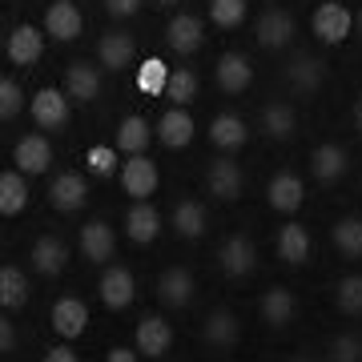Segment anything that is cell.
<instances>
[{
  "label": "cell",
  "mask_w": 362,
  "mask_h": 362,
  "mask_svg": "<svg viewBox=\"0 0 362 362\" xmlns=\"http://www.w3.org/2000/svg\"><path fill=\"white\" fill-rule=\"evenodd\" d=\"M310 28L322 45H342L354 33V13H350L346 4H338V0H322L310 16Z\"/></svg>",
  "instance_id": "cell-1"
},
{
  "label": "cell",
  "mask_w": 362,
  "mask_h": 362,
  "mask_svg": "<svg viewBox=\"0 0 362 362\" xmlns=\"http://www.w3.org/2000/svg\"><path fill=\"white\" fill-rule=\"evenodd\" d=\"M218 266L230 274V278H246V274H254V266H258V246L250 242L246 233H230L218 246Z\"/></svg>",
  "instance_id": "cell-2"
},
{
  "label": "cell",
  "mask_w": 362,
  "mask_h": 362,
  "mask_svg": "<svg viewBox=\"0 0 362 362\" xmlns=\"http://www.w3.org/2000/svg\"><path fill=\"white\" fill-rule=\"evenodd\" d=\"M28 109H33L37 129H65V125H69V93L52 89V85L37 89V97H33Z\"/></svg>",
  "instance_id": "cell-3"
},
{
  "label": "cell",
  "mask_w": 362,
  "mask_h": 362,
  "mask_svg": "<svg viewBox=\"0 0 362 362\" xmlns=\"http://www.w3.org/2000/svg\"><path fill=\"white\" fill-rule=\"evenodd\" d=\"M121 185L133 202H149L157 194V165L145 153H133L125 165H121Z\"/></svg>",
  "instance_id": "cell-4"
},
{
  "label": "cell",
  "mask_w": 362,
  "mask_h": 362,
  "mask_svg": "<svg viewBox=\"0 0 362 362\" xmlns=\"http://www.w3.org/2000/svg\"><path fill=\"white\" fill-rule=\"evenodd\" d=\"M81 28H85V16L73 0H52L49 8H45V33L52 40H77Z\"/></svg>",
  "instance_id": "cell-5"
},
{
  "label": "cell",
  "mask_w": 362,
  "mask_h": 362,
  "mask_svg": "<svg viewBox=\"0 0 362 362\" xmlns=\"http://www.w3.org/2000/svg\"><path fill=\"white\" fill-rule=\"evenodd\" d=\"M254 37H258L262 49H286L294 40V16L286 8H266L254 25Z\"/></svg>",
  "instance_id": "cell-6"
},
{
  "label": "cell",
  "mask_w": 362,
  "mask_h": 362,
  "mask_svg": "<svg viewBox=\"0 0 362 362\" xmlns=\"http://www.w3.org/2000/svg\"><path fill=\"white\" fill-rule=\"evenodd\" d=\"M206 185H209V194L214 197L233 202V197H242V189H246V177H242L238 161L218 157V161H209V169H206Z\"/></svg>",
  "instance_id": "cell-7"
},
{
  "label": "cell",
  "mask_w": 362,
  "mask_h": 362,
  "mask_svg": "<svg viewBox=\"0 0 362 362\" xmlns=\"http://www.w3.org/2000/svg\"><path fill=\"white\" fill-rule=\"evenodd\" d=\"M266 202H270L278 214H294V209L306 202V185H302V177H298V173L282 169V173H274L270 185H266Z\"/></svg>",
  "instance_id": "cell-8"
},
{
  "label": "cell",
  "mask_w": 362,
  "mask_h": 362,
  "mask_svg": "<svg viewBox=\"0 0 362 362\" xmlns=\"http://www.w3.org/2000/svg\"><path fill=\"white\" fill-rule=\"evenodd\" d=\"M169 346H173V326L161 314H145L137 322V350L145 358H161V354H169Z\"/></svg>",
  "instance_id": "cell-9"
},
{
  "label": "cell",
  "mask_w": 362,
  "mask_h": 362,
  "mask_svg": "<svg viewBox=\"0 0 362 362\" xmlns=\"http://www.w3.org/2000/svg\"><path fill=\"white\" fill-rule=\"evenodd\" d=\"M13 161H16V169L21 173H49V165H52V145H49V137H40V133H28V137H21L16 141V149H13Z\"/></svg>",
  "instance_id": "cell-10"
},
{
  "label": "cell",
  "mask_w": 362,
  "mask_h": 362,
  "mask_svg": "<svg viewBox=\"0 0 362 362\" xmlns=\"http://www.w3.org/2000/svg\"><path fill=\"white\" fill-rule=\"evenodd\" d=\"M4 52H8L13 65H37L40 52H45V33L33 25H16L4 40Z\"/></svg>",
  "instance_id": "cell-11"
},
{
  "label": "cell",
  "mask_w": 362,
  "mask_h": 362,
  "mask_svg": "<svg viewBox=\"0 0 362 362\" xmlns=\"http://www.w3.org/2000/svg\"><path fill=\"white\" fill-rule=\"evenodd\" d=\"M214 77H218V89L246 93L250 81H254V65H250V57H242V52H221L218 65H214Z\"/></svg>",
  "instance_id": "cell-12"
},
{
  "label": "cell",
  "mask_w": 362,
  "mask_h": 362,
  "mask_svg": "<svg viewBox=\"0 0 362 362\" xmlns=\"http://www.w3.org/2000/svg\"><path fill=\"white\" fill-rule=\"evenodd\" d=\"M49 202H52V209L73 214V209H81L85 202H89V185H85L81 173H57L52 185H49Z\"/></svg>",
  "instance_id": "cell-13"
},
{
  "label": "cell",
  "mask_w": 362,
  "mask_h": 362,
  "mask_svg": "<svg viewBox=\"0 0 362 362\" xmlns=\"http://www.w3.org/2000/svg\"><path fill=\"white\" fill-rule=\"evenodd\" d=\"M258 310H262V322H270L274 330H282V326L294 322L298 298H294V290H286V286H274V290H266V294H262Z\"/></svg>",
  "instance_id": "cell-14"
},
{
  "label": "cell",
  "mask_w": 362,
  "mask_h": 362,
  "mask_svg": "<svg viewBox=\"0 0 362 362\" xmlns=\"http://www.w3.org/2000/svg\"><path fill=\"white\" fill-rule=\"evenodd\" d=\"M97 57H101V65L109 73H121V69H129L137 61V45H133L129 33H105L97 40Z\"/></svg>",
  "instance_id": "cell-15"
},
{
  "label": "cell",
  "mask_w": 362,
  "mask_h": 362,
  "mask_svg": "<svg viewBox=\"0 0 362 362\" xmlns=\"http://www.w3.org/2000/svg\"><path fill=\"white\" fill-rule=\"evenodd\" d=\"M286 81H290V89L294 93H318L326 81V61L322 57H294L290 65H286Z\"/></svg>",
  "instance_id": "cell-16"
},
{
  "label": "cell",
  "mask_w": 362,
  "mask_h": 362,
  "mask_svg": "<svg viewBox=\"0 0 362 362\" xmlns=\"http://www.w3.org/2000/svg\"><path fill=\"white\" fill-rule=\"evenodd\" d=\"M133 294H137V286H133V274L125 266H109L101 274V302L109 310H125L133 302Z\"/></svg>",
  "instance_id": "cell-17"
},
{
  "label": "cell",
  "mask_w": 362,
  "mask_h": 362,
  "mask_svg": "<svg viewBox=\"0 0 362 362\" xmlns=\"http://www.w3.org/2000/svg\"><path fill=\"white\" fill-rule=\"evenodd\" d=\"M165 40H169L173 52H197L202 40H206V25H202L197 16H189V13H177L165 28Z\"/></svg>",
  "instance_id": "cell-18"
},
{
  "label": "cell",
  "mask_w": 362,
  "mask_h": 362,
  "mask_svg": "<svg viewBox=\"0 0 362 362\" xmlns=\"http://www.w3.org/2000/svg\"><path fill=\"white\" fill-rule=\"evenodd\" d=\"M157 298L165 306H189V298H194V274L185 270V266L161 270V278H157Z\"/></svg>",
  "instance_id": "cell-19"
},
{
  "label": "cell",
  "mask_w": 362,
  "mask_h": 362,
  "mask_svg": "<svg viewBox=\"0 0 362 362\" xmlns=\"http://www.w3.org/2000/svg\"><path fill=\"white\" fill-rule=\"evenodd\" d=\"M157 137L165 149H185V145L194 141V117L185 113L181 105H173L161 121H157Z\"/></svg>",
  "instance_id": "cell-20"
},
{
  "label": "cell",
  "mask_w": 362,
  "mask_h": 362,
  "mask_svg": "<svg viewBox=\"0 0 362 362\" xmlns=\"http://www.w3.org/2000/svg\"><path fill=\"white\" fill-rule=\"evenodd\" d=\"M113 246H117V238H113V226L109 221H89V226H81V254L89 262H109L113 258Z\"/></svg>",
  "instance_id": "cell-21"
},
{
  "label": "cell",
  "mask_w": 362,
  "mask_h": 362,
  "mask_svg": "<svg viewBox=\"0 0 362 362\" xmlns=\"http://www.w3.org/2000/svg\"><path fill=\"white\" fill-rule=\"evenodd\" d=\"M89 326V306L81 298H61L52 306V330L61 338H81V330Z\"/></svg>",
  "instance_id": "cell-22"
},
{
  "label": "cell",
  "mask_w": 362,
  "mask_h": 362,
  "mask_svg": "<svg viewBox=\"0 0 362 362\" xmlns=\"http://www.w3.org/2000/svg\"><path fill=\"white\" fill-rule=\"evenodd\" d=\"M278 258L286 266H302V262L310 258V230L298 226V221H286L282 230H278Z\"/></svg>",
  "instance_id": "cell-23"
},
{
  "label": "cell",
  "mask_w": 362,
  "mask_h": 362,
  "mask_svg": "<svg viewBox=\"0 0 362 362\" xmlns=\"http://www.w3.org/2000/svg\"><path fill=\"white\" fill-rule=\"evenodd\" d=\"M28 258H33V266H37L45 278H57V274L69 266V250H65V242H57V238H37L33 242V250H28Z\"/></svg>",
  "instance_id": "cell-24"
},
{
  "label": "cell",
  "mask_w": 362,
  "mask_h": 362,
  "mask_svg": "<svg viewBox=\"0 0 362 362\" xmlns=\"http://www.w3.org/2000/svg\"><path fill=\"white\" fill-rule=\"evenodd\" d=\"M202 334H206V342L209 346H218V350H230L238 338H242V322H238V314L233 310H214L206 318V326H202Z\"/></svg>",
  "instance_id": "cell-25"
},
{
  "label": "cell",
  "mask_w": 362,
  "mask_h": 362,
  "mask_svg": "<svg viewBox=\"0 0 362 362\" xmlns=\"http://www.w3.org/2000/svg\"><path fill=\"white\" fill-rule=\"evenodd\" d=\"M125 233H129L137 246H149L157 233H161V214H157L149 202H137V206L125 214Z\"/></svg>",
  "instance_id": "cell-26"
},
{
  "label": "cell",
  "mask_w": 362,
  "mask_h": 362,
  "mask_svg": "<svg viewBox=\"0 0 362 362\" xmlns=\"http://www.w3.org/2000/svg\"><path fill=\"white\" fill-rule=\"evenodd\" d=\"M65 93L73 97V101H97L101 97V73L93 65H85V61H77V65H69L65 73Z\"/></svg>",
  "instance_id": "cell-27"
},
{
  "label": "cell",
  "mask_w": 362,
  "mask_h": 362,
  "mask_svg": "<svg viewBox=\"0 0 362 362\" xmlns=\"http://www.w3.org/2000/svg\"><path fill=\"white\" fill-rule=\"evenodd\" d=\"M246 137H250V129L238 113H218L209 121V141L218 145V149H242Z\"/></svg>",
  "instance_id": "cell-28"
},
{
  "label": "cell",
  "mask_w": 362,
  "mask_h": 362,
  "mask_svg": "<svg viewBox=\"0 0 362 362\" xmlns=\"http://www.w3.org/2000/svg\"><path fill=\"white\" fill-rule=\"evenodd\" d=\"M25 206H28L25 173H21V169H4V173H0V214H4V218H16Z\"/></svg>",
  "instance_id": "cell-29"
},
{
  "label": "cell",
  "mask_w": 362,
  "mask_h": 362,
  "mask_svg": "<svg viewBox=\"0 0 362 362\" xmlns=\"http://www.w3.org/2000/svg\"><path fill=\"white\" fill-rule=\"evenodd\" d=\"M206 226H209V218H206V206L197 202V197H185V202H177L173 206V230H177V238H202L206 233Z\"/></svg>",
  "instance_id": "cell-30"
},
{
  "label": "cell",
  "mask_w": 362,
  "mask_h": 362,
  "mask_svg": "<svg viewBox=\"0 0 362 362\" xmlns=\"http://www.w3.org/2000/svg\"><path fill=\"white\" fill-rule=\"evenodd\" d=\"M310 173L318 181H338L342 173H346V149L334 145V141L318 145V149L310 153Z\"/></svg>",
  "instance_id": "cell-31"
},
{
  "label": "cell",
  "mask_w": 362,
  "mask_h": 362,
  "mask_svg": "<svg viewBox=\"0 0 362 362\" xmlns=\"http://www.w3.org/2000/svg\"><path fill=\"white\" fill-rule=\"evenodd\" d=\"M262 129H266V137H274V141H290L294 129H298V113L286 101H274V105L262 109Z\"/></svg>",
  "instance_id": "cell-32"
},
{
  "label": "cell",
  "mask_w": 362,
  "mask_h": 362,
  "mask_svg": "<svg viewBox=\"0 0 362 362\" xmlns=\"http://www.w3.org/2000/svg\"><path fill=\"white\" fill-rule=\"evenodd\" d=\"M330 238H334V246L342 258L358 262L362 258V218L358 214H346V218L334 221V230H330Z\"/></svg>",
  "instance_id": "cell-33"
},
{
  "label": "cell",
  "mask_w": 362,
  "mask_h": 362,
  "mask_svg": "<svg viewBox=\"0 0 362 362\" xmlns=\"http://www.w3.org/2000/svg\"><path fill=\"white\" fill-rule=\"evenodd\" d=\"M0 302H4V310H21L28 302V278L21 266H4L0 270Z\"/></svg>",
  "instance_id": "cell-34"
},
{
  "label": "cell",
  "mask_w": 362,
  "mask_h": 362,
  "mask_svg": "<svg viewBox=\"0 0 362 362\" xmlns=\"http://www.w3.org/2000/svg\"><path fill=\"white\" fill-rule=\"evenodd\" d=\"M145 145H149V125H145V117H125L121 125H117V149L121 153H145Z\"/></svg>",
  "instance_id": "cell-35"
},
{
  "label": "cell",
  "mask_w": 362,
  "mask_h": 362,
  "mask_svg": "<svg viewBox=\"0 0 362 362\" xmlns=\"http://www.w3.org/2000/svg\"><path fill=\"white\" fill-rule=\"evenodd\" d=\"M169 73L173 69L161 61V57H149L141 69H137V89L145 93V97H165V85H169Z\"/></svg>",
  "instance_id": "cell-36"
},
{
  "label": "cell",
  "mask_w": 362,
  "mask_h": 362,
  "mask_svg": "<svg viewBox=\"0 0 362 362\" xmlns=\"http://www.w3.org/2000/svg\"><path fill=\"white\" fill-rule=\"evenodd\" d=\"M334 302L346 318H362V274H346L334 286Z\"/></svg>",
  "instance_id": "cell-37"
},
{
  "label": "cell",
  "mask_w": 362,
  "mask_h": 362,
  "mask_svg": "<svg viewBox=\"0 0 362 362\" xmlns=\"http://www.w3.org/2000/svg\"><path fill=\"white\" fill-rule=\"evenodd\" d=\"M165 97L173 105H189L197 97V73L194 69H173L169 73V85H165Z\"/></svg>",
  "instance_id": "cell-38"
},
{
  "label": "cell",
  "mask_w": 362,
  "mask_h": 362,
  "mask_svg": "<svg viewBox=\"0 0 362 362\" xmlns=\"http://www.w3.org/2000/svg\"><path fill=\"white\" fill-rule=\"evenodd\" d=\"M209 21L218 28H238L246 21V0H209Z\"/></svg>",
  "instance_id": "cell-39"
},
{
  "label": "cell",
  "mask_w": 362,
  "mask_h": 362,
  "mask_svg": "<svg viewBox=\"0 0 362 362\" xmlns=\"http://www.w3.org/2000/svg\"><path fill=\"white\" fill-rule=\"evenodd\" d=\"M330 362H362V334L346 330L330 338Z\"/></svg>",
  "instance_id": "cell-40"
},
{
  "label": "cell",
  "mask_w": 362,
  "mask_h": 362,
  "mask_svg": "<svg viewBox=\"0 0 362 362\" xmlns=\"http://www.w3.org/2000/svg\"><path fill=\"white\" fill-rule=\"evenodd\" d=\"M85 165H89L97 177H109V173L117 169V153L109 149V145H93L89 153H85Z\"/></svg>",
  "instance_id": "cell-41"
},
{
  "label": "cell",
  "mask_w": 362,
  "mask_h": 362,
  "mask_svg": "<svg viewBox=\"0 0 362 362\" xmlns=\"http://www.w3.org/2000/svg\"><path fill=\"white\" fill-rule=\"evenodd\" d=\"M16 113H21V85H16L13 77H4L0 81V117L13 121Z\"/></svg>",
  "instance_id": "cell-42"
},
{
  "label": "cell",
  "mask_w": 362,
  "mask_h": 362,
  "mask_svg": "<svg viewBox=\"0 0 362 362\" xmlns=\"http://www.w3.org/2000/svg\"><path fill=\"white\" fill-rule=\"evenodd\" d=\"M105 8L113 16H133L137 8H141V0H105Z\"/></svg>",
  "instance_id": "cell-43"
},
{
  "label": "cell",
  "mask_w": 362,
  "mask_h": 362,
  "mask_svg": "<svg viewBox=\"0 0 362 362\" xmlns=\"http://www.w3.org/2000/svg\"><path fill=\"white\" fill-rule=\"evenodd\" d=\"M40 362H81V358L73 354V346H49Z\"/></svg>",
  "instance_id": "cell-44"
},
{
  "label": "cell",
  "mask_w": 362,
  "mask_h": 362,
  "mask_svg": "<svg viewBox=\"0 0 362 362\" xmlns=\"http://www.w3.org/2000/svg\"><path fill=\"white\" fill-rule=\"evenodd\" d=\"M13 346H16L13 322H0V350H4V354H13Z\"/></svg>",
  "instance_id": "cell-45"
},
{
  "label": "cell",
  "mask_w": 362,
  "mask_h": 362,
  "mask_svg": "<svg viewBox=\"0 0 362 362\" xmlns=\"http://www.w3.org/2000/svg\"><path fill=\"white\" fill-rule=\"evenodd\" d=\"M105 362H141V358H137V350L113 346V350H109V358H105Z\"/></svg>",
  "instance_id": "cell-46"
},
{
  "label": "cell",
  "mask_w": 362,
  "mask_h": 362,
  "mask_svg": "<svg viewBox=\"0 0 362 362\" xmlns=\"http://www.w3.org/2000/svg\"><path fill=\"white\" fill-rule=\"evenodd\" d=\"M350 121H354V129L362 133V97L354 101V109H350Z\"/></svg>",
  "instance_id": "cell-47"
},
{
  "label": "cell",
  "mask_w": 362,
  "mask_h": 362,
  "mask_svg": "<svg viewBox=\"0 0 362 362\" xmlns=\"http://www.w3.org/2000/svg\"><path fill=\"white\" fill-rule=\"evenodd\" d=\"M354 25H358V33H362V8H358V13H354Z\"/></svg>",
  "instance_id": "cell-48"
},
{
  "label": "cell",
  "mask_w": 362,
  "mask_h": 362,
  "mask_svg": "<svg viewBox=\"0 0 362 362\" xmlns=\"http://www.w3.org/2000/svg\"><path fill=\"white\" fill-rule=\"evenodd\" d=\"M294 362H314V358H306V354H298V358Z\"/></svg>",
  "instance_id": "cell-49"
},
{
  "label": "cell",
  "mask_w": 362,
  "mask_h": 362,
  "mask_svg": "<svg viewBox=\"0 0 362 362\" xmlns=\"http://www.w3.org/2000/svg\"><path fill=\"white\" fill-rule=\"evenodd\" d=\"M157 4H177V0H157Z\"/></svg>",
  "instance_id": "cell-50"
}]
</instances>
